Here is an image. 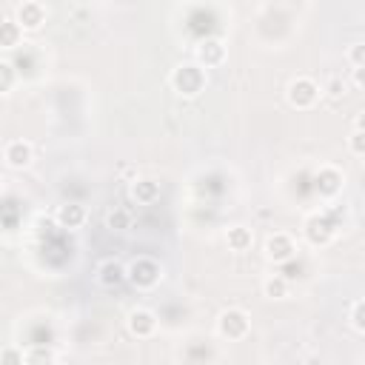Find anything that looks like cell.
<instances>
[{
  "mask_svg": "<svg viewBox=\"0 0 365 365\" xmlns=\"http://www.w3.org/2000/svg\"><path fill=\"white\" fill-rule=\"evenodd\" d=\"M171 88L182 97H197L205 88V66L200 63H180L171 71Z\"/></svg>",
  "mask_w": 365,
  "mask_h": 365,
  "instance_id": "cell-1",
  "label": "cell"
},
{
  "mask_svg": "<svg viewBox=\"0 0 365 365\" xmlns=\"http://www.w3.org/2000/svg\"><path fill=\"white\" fill-rule=\"evenodd\" d=\"M106 225H108L111 231H125V228H131V214H128L125 208H114V211H108Z\"/></svg>",
  "mask_w": 365,
  "mask_h": 365,
  "instance_id": "cell-18",
  "label": "cell"
},
{
  "mask_svg": "<svg viewBox=\"0 0 365 365\" xmlns=\"http://www.w3.org/2000/svg\"><path fill=\"white\" fill-rule=\"evenodd\" d=\"M43 359H46V362H51V359H54V354H51V351H43V348H40V351H29V354H26V362H43Z\"/></svg>",
  "mask_w": 365,
  "mask_h": 365,
  "instance_id": "cell-22",
  "label": "cell"
},
{
  "mask_svg": "<svg viewBox=\"0 0 365 365\" xmlns=\"http://www.w3.org/2000/svg\"><path fill=\"white\" fill-rule=\"evenodd\" d=\"M348 148H351L354 154H365V131H362V128H356V131L348 137Z\"/></svg>",
  "mask_w": 365,
  "mask_h": 365,
  "instance_id": "cell-20",
  "label": "cell"
},
{
  "mask_svg": "<svg viewBox=\"0 0 365 365\" xmlns=\"http://www.w3.org/2000/svg\"><path fill=\"white\" fill-rule=\"evenodd\" d=\"M128 331L137 336V339H148V336H154V331H157V314L151 311V308H131L128 311Z\"/></svg>",
  "mask_w": 365,
  "mask_h": 365,
  "instance_id": "cell-6",
  "label": "cell"
},
{
  "mask_svg": "<svg viewBox=\"0 0 365 365\" xmlns=\"http://www.w3.org/2000/svg\"><path fill=\"white\" fill-rule=\"evenodd\" d=\"M348 60H351L354 66H365V43H354V46L348 48Z\"/></svg>",
  "mask_w": 365,
  "mask_h": 365,
  "instance_id": "cell-21",
  "label": "cell"
},
{
  "mask_svg": "<svg viewBox=\"0 0 365 365\" xmlns=\"http://www.w3.org/2000/svg\"><path fill=\"white\" fill-rule=\"evenodd\" d=\"M262 291H265V297H271V299H285V297H288V277H282V274L268 277L265 285H262Z\"/></svg>",
  "mask_w": 365,
  "mask_h": 365,
  "instance_id": "cell-16",
  "label": "cell"
},
{
  "mask_svg": "<svg viewBox=\"0 0 365 365\" xmlns=\"http://www.w3.org/2000/svg\"><path fill=\"white\" fill-rule=\"evenodd\" d=\"M351 325H354L359 334H365V299H356V302L351 305Z\"/></svg>",
  "mask_w": 365,
  "mask_h": 365,
  "instance_id": "cell-19",
  "label": "cell"
},
{
  "mask_svg": "<svg viewBox=\"0 0 365 365\" xmlns=\"http://www.w3.org/2000/svg\"><path fill=\"white\" fill-rule=\"evenodd\" d=\"M0 362H26V354H17V351L6 348V351L0 354Z\"/></svg>",
  "mask_w": 365,
  "mask_h": 365,
  "instance_id": "cell-24",
  "label": "cell"
},
{
  "mask_svg": "<svg viewBox=\"0 0 365 365\" xmlns=\"http://www.w3.org/2000/svg\"><path fill=\"white\" fill-rule=\"evenodd\" d=\"M288 103L294 108H311L317 100H319V86L311 80V77H294L288 83Z\"/></svg>",
  "mask_w": 365,
  "mask_h": 365,
  "instance_id": "cell-4",
  "label": "cell"
},
{
  "mask_svg": "<svg viewBox=\"0 0 365 365\" xmlns=\"http://www.w3.org/2000/svg\"><path fill=\"white\" fill-rule=\"evenodd\" d=\"M356 128H362V131H365V111L356 117Z\"/></svg>",
  "mask_w": 365,
  "mask_h": 365,
  "instance_id": "cell-26",
  "label": "cell"
},
{
  "mask_svg": "<svg viewBox=\"0 0 365 365\" xmlns=\"http://www.w3.org/2000/svg\"><path fill=\"white\" fill-rule=\"evenodd\" d=\"M0 74H3V91H9L11 88V63L9 60L0 63Z\"/></svg>",
  "mask_w": 365,
  "mask_h": 365,
  "instance_id": "cell-23",
  "label": "cell"
},
{
  "mask_svg": "<svg viewBox=\"0 0 365 365\" xmlns=\"http://www.w3.org/2000/svg\"><path fill=\"white\" fill-rule=\"evenodd\" d=\"M20 37H23V26L17 23V17H6L3 20V46L11 48V46H17Z\"/></svg>",
  "mask_w": 365,
  "mask_h": 365,
  "instance_id": "cell-17",
  "label": "cell"
},
{
  "mask_svg": "<svg viewBox=\"0 0 365 365\" xmlns=\"http://www.w3.org/2000/svg\"><path fill=\"white\" fill-rule=\"evenodd\" d=\"M14 17H17V23L26 31H34V29H40L46 23V9L40 3H34V0H26V3L17 6V14Z\"/></svg>",
  "mask_w": 365,
  "mask_h": 365,
  "instance_id": "cell-9",
  "label": "cell"
},
{
  "mask_svg": "<svg viewBox=\"0 0 365 365\" xmlns=\"http://www.w3.org/2000/svg\"><path fill=\"white\" fill-rule=\"evenodd\" d=\"M217 331H220V336H225V339H231V342H240V339L248 336L251 319H248V314H245L242 308H225V311L217 317Z\"/></svg>",
  "mask_w": 365,
  "mask_h": 365,
  "instance_id": "cell-3",
  "label": "cell"
},
{
  "mask_svg": "<svg viewBox=\"0 0 365 365\" xmlns=\"http://www.w3.org/2000/svg\"><path fill=\"white\" fill-rule=\"evenodd\" d=\"M314 182H317L319 194H325V197H334V194L342 188L345 177H342V171H339V168H334V165H322V168L317 171Z\"/></svg>",
  "mask_w": 365,
  "mask_h": 365,
  "instance_id": "cell-11",
  "label": "cell"
},
{
  "mask_svg": "<svg viewBox=\"0 0 365 365\" xmlns=\"http://www.w3.org/2000/svg\"><path fill=\"white\" fill-rule=\"evenodd\" d=\"M54 222L60 228H80L86 222V208L80 202H63L54 211Z\"/></svg>",
  "mask_w": 365,
  "mask_h": 365,
  "instance_id": "cell-12",
  "label": "cell"
},
{
  "mask_svg": "<svg viewBox=\"0 0 365 365\" xmlns=\"http://www.w3.org/2000/svg\"><path fill=\"white\" fill-rule=\"evenodd\" d=\"M194 54H197V63H200V66L211 68V66H220V63L225 60V46H222V40L208 37V40H202V43L197 46Z\"/></svg>",
  "mask_w": 365,
  "mask_h": 365,
  "instance_id": "cell-10",
  "label": "cell"
},
{
  "mask_svg": "<svg viewBox=\"0 0 365 365\" xmlns=\"http://www.w3.org/2000/svg\"><path fill=\"white\" fill-rule=\"evenodd\" d=\"M351 80H354V86L365 88V66H354V74H351Z\"/></svg>",
  "mask_w": 365,
  "mask_h": 365,
  "instance_id": "cell-25",
  "label": "cell"
},
{
  "mask_svg": "<svg viewBox=\"0 0 365 365\" xmlns=\"http://www.w3.org/2000/svg\"><path fill=\"white\" fill-rule=\"evenodd\" d=\"M97 285L100 288H120L123 282H128V265H123L120 259L108 257L97 265V274H94Z\"/></svg>",
  "mask_w": 365,
  "mask_h": 365,
  "instance_id": "cell-5",
  "label": "cell"
},
{
  "mask_svg": "<svg viewBox=\"0 0 365 365\" xmlns=\"http://www.w3.org/2000/svg\"><path fill=\"white\" fill-rule=\"evenodd\" d=\"M3 160L9 168H26L31 163V143L29 140H9L3 145Z\"/></svg>",
  "mask_w": 365,
  "mask_h": 365,
  "instance_id": "cell-8",
  "label": "cell"
},
{
  "mask_svg": "<svg viewBox=\"0 0 365 365\" xmlns=\"http://www.w3.org/2000/svg\"><path fill=\"white\" fill-rule=\"evenodd\" d=\"M225 242H228L231 251H248L251 242H254V234H251L245 225H231V228L225 231Z\"/></svg>",
  "mask_w": 365,
  "mask_h": 365,
  "instance_id": "cell-15",
  "label": "cell"
},
{
  "mask_svg": "<svg viewBox=\"0 0 365 365\" xmlns=\"http://www.w3.org/2000/svg\"><path fill=\"white\" fill-rule=\"evenodd\" d=\"M334 222H328L325 217H311L308 222H305V234H308V240L314 242V245H325L331 237H334Z\"/></svg>",
  "mask_w": 365,
  "mask_h": 365,
  "instance_id": "cell-13",
  "label": "cell"
},
{
  "mask_svg": "<svg viewBox=\"0 0 365 365\" xmlns=\"http://www.w3.org/2000/svg\"><path fill=\"white\" fill-rule=\"evenodd\" d=\"M131 197L143 205H151L157 197H160V185L154 180H134L131 182Z\"/></svg>",
  "mask_w": 365,
  "mask_h": 365,
  "instance_id": "cell-14",
  "label": "cell"
},
{
  "mask_svg": "<svg viewBox=\"0 0 365 365\" xmlns=\"http://www.w3.org/2000/svg\"><path fill=\"white\" fill-rule=\"evenodd\" d=\"M294 251H297V245H294L291 234H285V231L271 234L268 242H265V257H268L271 262H288V259L294 257Z\"/></svg>",
  "mask_w": 365,
  "mask_h": 365,
  "instance_id": "cell-7",
  "label": "cell"
},
{
  "mask_svg": "<svg viewBox=\"0 0 365 365\" xmlns=\"http://www.w3.org/2000/svg\"><path fill=\"white\" fill-rule=\"evenodd\" d=\"M163 279V265L154 259V257H137L131 265H128V282L140 291H148L154 288L157 282Z\"/></svg>",
  "mask_w": 365,
  "mask_h": 365,
  "instance_id": "cell-2",
  "label": "cell"
}]
</instances>
